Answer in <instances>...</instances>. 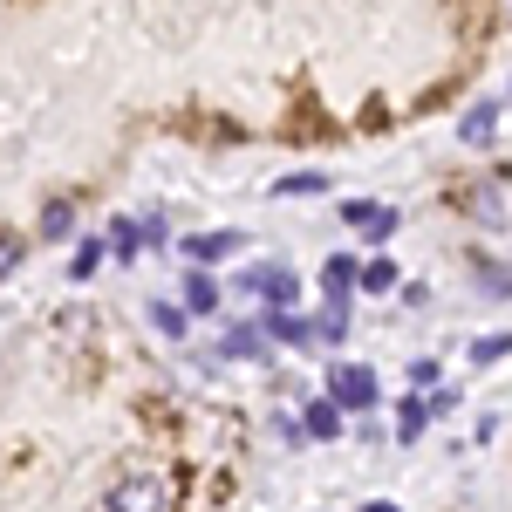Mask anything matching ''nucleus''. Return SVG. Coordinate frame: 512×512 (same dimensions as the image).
Listing matches in <instances>:
<instances>
[{"label": "nucleus", "mask_w": 512, "mask_h": 512, "mask_svg": "<svg viewBox=\"0 0 512 512\" xmlns=\"http://www.w3.org/2000/svg\"><path fill=\"white\" fill-rule=\"evenodd\" d=\"M76 233V205L62 198V205H48V219H41V239H69Z\"/></svg>", "instance_id": "obj_17"}, {"label": "nucleus", "mask_w": 512, "mask_h": 512, "mask_svg": "<svg viewBox=\"0 0 512 512\" xmlns=\"http://www.w3.org/2000/svg\"><path fill=\"white\" fill-rule=\"evenodd\" d=\"M342 335H349V308H342V301H328L321 321H315V342H342Z\"/></svg>", "instance_id": "obj_14"}, {"label": "nucleus", "mask_w": 512, "mask_h": 512, "mask_svg": "<svg viewBox=\"0 0 512 512\" xmlns=\"http://www.w3.org/2000/svg\"><path fill=\"white\" fill-rule=\"evenodd\" d=\"M301 424H308V437H342V403L335 396H315Z\"/></svg>", "instance_id": "obj_9"}, {"label": "nucleus", "mask_w": 512, "mask_h": 512, "mask_svg": "<svg viewBox=\"0 0 512 512\" xmlns=\"http://www.w3.org/2000/svg\"><path fill=\"white\" fill-rule=\"evenodd\" d=\"M342 219H349L362 239H390L396 233V212H390V205H376V198H349V205H342Z\"/></svg>", "instance_id": "obj_4"}, {"label": "nucleus", "mask_w": 512, "mask_h": 512, "mask_svg": "<svg viewBox=\"0 0 512 512\" xmlns=\"http://www.w3.org/2000/svg\"><path fill=\"white\" fill-rule=\"evenodd\" d=\"M171 506V485L151 472H137V478H123L117 492H110V512H164Z\"/></svg>", "instance_id": "obj_1"}, {"label": "nucleus", "mask_w": 512, "mask_h": 512, "mask_svg": "<svg viewBox=\"0 0 512 512\" xmlns=\"http://www.w3.org/2000/svg\"><path fill=\"white\" fill-rule=\"evenodd\" d=\"M239 287H246V294H267L274 308H294V301H301V280L287 274V267H274V260L253 267V274H239Z\"/></svg>", "instance_id": "obj_2"}, {"label": "nucleus", "mask_w": 512, "mask_h": 512, "mask_svg": "<svg viewBox=\"0 0 512 512\" xmlns=\"http://www.w3.org/2000/svg\"><path fill=\"white\" fill-rule=\"evenodd\" d=\"M226 253H239V233H192L185 239V260H198V267L205 260H226Z\"/></svg>", "instance_id": "obj_8"}, {"label": "nucleus", "mask_w": 512, "mask_h": 512, "mask_svg": "<svg viewBox=\"0 0 512 512\" xmlns=\"http://www.w3.org/2000/svg\"><path fill=\"white\" fill-rule=\"evenodd\" d=\"M506 349H512V335H485V342H472V362H499Z\"/></svg>", "instance_id": "obj_21"}, {"label": "nucleus", "mask_w": 512, "mask_h": 512, "mask_svg": "<svg viewBox=\"0 0 512 512\" xmlns=\"http://www.w3.org/2000/svg\"><path fill=\"white\" fill-rule=\"evenodd\" d=\"M478 287H485V294H512V267H492V260H478Z\"/></svg>", "instance_id": "obj_18"}, {"label": "nucleus", "mask_w": 512, "mask_h": 512, "mask_svg": "<svg viewBox=\"0 0 512 512\" xmlns=\"http://www.w3.org/2000/svg\"><path fill=\"white\" fill-rule=\"evenodd\" d=\"M219 355H226V362H253V355H267V328H253V321H233V328L219 335Z\"/></svg>", "instance_id": "obj_5"}, {"label": "nucleus", "mask_w": 512, "mask_h": 512, "mask_svg": "<svg viewBox=\"0 0 512 512\" xmlns=\"http://www.w3.org/2000/svg\"><path fill=\"white\" fill-rule=\"evenodd\" d=\"M267 328V342H287V349H301V342H315V321H301L294 308H274V315L260 321Z\"/></svg>", "instance_id": "obj_7"}, {"label": "nucleus", "mask_w": 512, "mask_h": 512, "mask_svg": "<svg viewBox=\"0 0 512 512\" xmlns=\"http://www.w3.org/2000/svg\"><path fill=\"white\" fill-rule=\"evenodd\" d=\"M328 396H335L342 410H369V403H376V376H369L362 362H342V369L328 376Z\"/></svg>", "instance_id": "obj_3"}, {"label": "nucleus", "mask_w": 512, "mask_h": 512, "mask_svg": "<svg viewBox=\"0 0 512 512\" xmlns=\"http://www.w3.org/2000/svg\"><path fill=\"white\" fill-rule=\"evenodd\" d=\"M137 246H144V226L117 219V226H110V253H117V260H137Z\"/></svg>", "instance_id": "obj_15"}, {"label": "nucleus", "mask_w": 512, "mask_h": 512, "mask_svg": "<svg viewBox=\"0 0 512 512\" xmlns=\"http://www.w3.org/2000/svg\"><path fill=\"white\" fill-rule=\"evenodd\" d=\"M390 287H396V260H390V253H376V260L362 267V294H390Z\"/></svg>", "instance_id": "obj_13"}, {"label": "nucleus", "mask_w": 512, "mask_h": 512, "mask_svg": "<svg viewBox=\"0 0 512 512\" xmlns=\"http://www.w3.org/2000/svg\"><path fill=\"white\" fill-rule=\"evenodd\" d=\"M151 321H158V335H171V342H178V335L192 328V308H171V301H158V308H151Z\"/></svg>", "instance_id": "obj_16"}, {"label": "nucleus", "mask_w": 512, "mask_h": 512, "mask_svg": "<svg viewBox=\"0 0 512 512\" xmlns=\"http://www.w3.org/2000/svg\"><path fill=\"white\" fill-rule=\"evenodd\" d=\"M96 260H103V246L89 239V246H76V260H69V274H76V280H89V274H96Z\"/></svg>", "instance_id": "obj_20"}, {"label": "nucleus", "mask_w": 512, "mask_h": 512, "mask_svg": "<svg viewBox=\"0 0 512 512\" xmlns=\"http://www.w3.org/2000/svg\"><path fill=\"white\" fill-rule=\"evenodd\" d=\"M362 512H396V506H383V499H376V506H362Z\"/></svg>", "instance_id": "obj_24"}, {"label": "nucleus", "mask_w": 512, "mask_h": 512, "mask_svg": "<svg viewBox=\"0 0 512 512\" xmlns=\"http://www.w3.org/2000/svg\"><path fill=\"white\" fill-rule=\"evenodd\" d=\"M355 287H362V267H355L349 253H335V260H328V267H321V294H328V301H342V308H349V294Z\"/></svg>", "instance_id": "obj_6"}, {"label": "nucleus", "mask_w": 512, "mask_h": 512, "mask_svg": "<svg viewBox=\"0 0 512 512\" xmlns=\"http://www.w3.org/2000/svg\"><path fill=\"white\" fill-rule=\"evenodd\" d=\"M21 253H28L21 239H14V233H0V280H7V274H14V267H21Z\"/></svg>", "instance_id": "obj_22"}, {"label": "nucleus", "mask_w": 512, "mask_h": 512, "mask_svg": "<svg viewBox=\"0 0 512 512\" xmlns=\"http://www.w3.org/2000/svg\"><path fill=\"white\" fill-rule=\"evenodd\" d=\"M185 308H192V315H212V308H219V280L212 274H185Z\"/></svg>", "instance_id": "obj_11"}, {"label": "nucleus", "mask_w": 512, "mask_h": 512, "mask_svg": "<svg viewBox=\"0 0 512 512\" xmlns=\"http://www.w3.org/2000/svg\"><path fill=\"white\" fill-rule=\"evenodd\" d=\"M458 137H465V144H492V137H499V110H492V103H478L472 117L458 123Z\"/></svg>", "instance_id": "obj_10"}, {"label": "nucleus", "mask_w": 512, "mask_h": 512, "mask_svg": "<svg viewBox=\"0 0 512 512\" xmlns=\"http://www.w3.org/2000/svg\"><path fill=\"white\" fill-rule=\"evenodd\" d=\"M465 205L478 212V226H506V198H499V192H485V185H478V192H465Z\"/></svg>", "instance_id": "obj_12"}, {"label": "nucleus", "mask_w": 512, "mask_h": 512, "mask_svg": "<svg viewBox=\"0 0 512 512\" xmlns=\"http://www.w3.org/2000/svg\"><path fill=\"white\" fill-rule=\"evenodd\" d=\"M410 383H417V390H431V383H437V362H431V355H424V362H410Z\"/></svg>", "instance_id": "obj_23"}, {"label": "nucleus", "mask_w": 512, "mask_h": 512, "mask_svg": "<svg viewBox=\"0 0 512 512\" xmlns=\"http://www.w3.org/2000/svg\"><path fill=\"white\" fill-rule=\"evenodd\" d=\"M424 417H431V410H424V403H417V396H410V403H403V410H396V431H403V437H417V431H424Z\"/></svg>", "instance_id": "obj_19"}]
</instances>
